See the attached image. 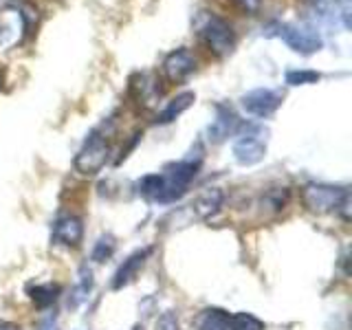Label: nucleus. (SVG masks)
Segmentation results:
<instances>
[{
	"instance_id": "6e6552de",
	"label": "nucleus",
	"mask_w": 352,
	"mask_h": 330,
	"mask_svg": "<svg viewBox=\"0 0 352 330\" xmlns=\"http://www.w3.org/2000/svg\"><path fill=\"white\" fill-rule=\"evenodd\" d=\"M240 119L238 115L231 110L229 106H223L218 104L216 106V119L212 121V126L207 128V135H209V141L214 143H223L225 139H229L231 135H236L240 130Z\"/></svg>"
},
{
	"instance_id": "6ab92c4d",
	"label": "nucleus",
	"mask_w": 352,
	"mask_h": 330,
	"mask_svg": "<svg viewBox=\"0 0 352 330\" xmlns=\"http://www.w3.org/2000/svg\"><path fill=\"white\" fill-rule=\"evenodd\" d=\"M322 80V75L317 71H289L286 73V84L289 86H308V84H317Z\"/></svg>"
},
{
	"instance_id": "aec40b11",
	"label": "nucleus",
	"mask_w": 352,
	"mask_h": 330,
	"mask_svg": "<svg viewBox=\"0 0 352 330\" xmlns=\"http://www.w3.org/2000/svg\"><path fill=\"white\" fill-rule=\"evenodd\" d=\"M286 201H289V190H286V187H273V190H269L267 196H264V203L273 207L275 212L284 209Z\"/></svg>"
},
{
	"instance_id": "ddd939ff",
	"label": "nucleus",
	"mask_w": 352,
	"mask_h": 330,
	"mask_svg": "<svg viewBox=\"0 0 352 330\" xmlns=\"http://www.w3.org/2000/svg\"><path fill=\"white\" fill-rule=\"evenodd\" d=\"M225 203V194L223 190H218V187H207L201 194L196 196L194 201V212L198 218H212L220 212V207Z\"/></svg>"
},
{
	"instance_id": "9b49d317",
	"label": "nucleus",
	"mask_w": 352,
	"mask_h": 330,
	"mask_svg": "<svg viewBox=\"0 0 352 330\" xmlns=\"http://www.w3.org/2000/svg\"><path fill=\"white\" fill-rule=\"evenodd\" d=\"M264 157H267V146H264V141H260L258 137L245 135L234 143V159L240 165H256Z\"/></svg>"
},
{
	"instance_id": "1a4fd4ad",
	"label": "nucleus",
	"mask_w": 352,
	"mask_h": 330,
	"mask_svg": "<svg viewBox=\"0 0 352 330\" xmlns=\"http://www.w3.org/2000/svg\"><path fill=\"white\" fill-rule=\"evenodd\" d=\"M130 93L139 106L150 108L161 97V86H159V80L152 73H137L130 80Z\"/></svg>"
},
{
	"instance_id": "2eb2a0df",
	"label": "nucleus",
	"mask_w": 352,
	"mask_h": 330,
	"mask_svg": "<svg viewBox=\"0 0 352 330\" xmlns=\"http://www.w3.org/2000/svg\"><path fill=\"white\" fill-rule=\"evenodd\" d=\"M231 315L223 308H205L196 322V330H229Z\"/></svg>"
},
{
	"instance_id": "5701e85b",
	"label": "nucleus",
	"mask_w": 352,
	"mask_h": 330,
	"mask_svg": "<svg viewBox=\"0 0 352 330\" xmlns=\"http://www.w3.org/2000/svg\"><path fill=\"white\" fill-rule=\"evenodd\" d=\"M308 5H311L313 9H319V11H324L326 7H328V3L330 0H306Z\"/></svg>"
},
{
	"instance_id": "39448f33",
	"label": "nucleus",
	"mask_w": 352,
	"mask_h": 330,
	"mask_svg": "<svg viewBox=\"0 0 352 330\" xmlns=\"http://www.w3.org/2000/svg\"><path fill=\"white\" fill-rule=\"evenodd\" d=\"M108 157H110L108 139L102 135V132L95 130V132H91V137L86 139L82 150L77 152L73 165L82 176H95V174H99L104 170Z\"/></svg>"
},
{
	"instance_id": "f8f14e48",
	"label": "nucleus",
	"mask_w": 352,
	"mask_h": 330,
	"mask_svg": "<svg viewBox=\"0 0 352 330\" xmlns=\"http://www.w3.org/2000/svg\"><path fill=\"white\" fill-rule=\"evenodd\" d=\"M152 253V249H141V251H135L128 260H124V264L119 267V271L115 273V280H113V289L119 291L124 289L126 284H130L132 280L137 278V273L141 271V267L146 264V258Z\"/></svg>"
},
{
	"instance_id": "423d86ee",
	"label": "nucleus",
	"mask_w": 352,
	"mask_h": 330,
	"mask_svg": "<svg viewBox=\"0 0 352 330\" xmlns=\"http://www.w3.org/2000/svg\"><path fill=\"white\" fill-rule=\"evenodd\" d=\"M240 104L249 115L267 119L282 106V93L271 91V88H253L240 97Z\"/></svg>"
},
{
	"instance_id": "f3484780",
	"label": "nucleus",
	"mask_w": 352,
	"mask_h": 330,
	"mask_svg": "<svg viewBox=\"0 0 352 330\" xmlns=\"http://www.w3.org/2000/svg\"><path fill=\"white\" fill-rule=\"evenodd\" d=\"M229 328L231 330H264V324L251 313H238L231 317Z\"/></svg>"
},
{
	"instance_id": "a211bd4d",
	"label": "nucleus",
	"mask_w": 352,
	"mask_h": 330,
	"mask_svg": "<svg viewBox=\"0 0 352 330\" xmlns=\"http://www.w3.org/2000/svg\"><path fill=\"white\" fill-rule=\"evenodd\" d=\"M115 249H117V242H115V238L113 236H102L97 240V245H95V249H93V260L95 262H104V260H108L110 256L115 253Z\"/></svg>"
},
{
	"instance_id": "4be33fe9",
	"label": "nucleus",
	"mask_w": 352,
	"mask_h": 330,
	"mask_svg": "<svg viewBox=\"0 0 352 330\" xmlns=\"http://www.w3.org/2000/svg\"><path fill=\"white\" fill-rule=\"evenodd\" d=\"M234 3L238 5L242 14H247V16H256L262 7V0H234Z\"/></svg>"
},
{
	"instance_id": "7ed1b4c3",
	"label": "nucleus",
	"mask_w": 352,
	"mask_h": 330,
	"mask_svg": "<svg viewBox=\"0 0 352 330\" xmlns=\"http://www.w3.org/2000/svg\"><path fill=\"white\" fill-rule=\"evenodd\" d=\"M302 203L311 214L324 216V214L339 212V209H348L350 192L339 185L308 183L302 190Z\"/></svg>"
},
{
	"instance_id": "412c9836",
	"label": "nucleus",
	"mask_w": 352,
	"mask_h": 330,
	"mask_svg": "<svg viewBox=\"0 0 352 330\" xmlns=\"http://www.w3.org/2000/svg\"><path fill=\"white\" fill-rule=\"evenodd\" d=\"M154 330H181L179 317H176L174 311H165V313L157 319V324H154Z\"/></svg>"
},
{
	"instance_id": "4468645a",
	"label": "nucleus",
	"mask_w": 352,
	"mask_h": 330,
	"mask_svg": "<svg viewBox=\"0 0 352 330\" xmlns=\"http://www.w3.org/2000/svg\"><path fill=\"white\" fill-rule=\"evenodd\" d=\"M194 99H196V95L192 93V91H185V93H181V95H176L174 99H170L168 102V106H165L161 113L157 115V124H172V121L176 119V117H181L187 108H190L192 104H194Z\"/></svg>"
},
{
	"instance_id": "393cba45",
	"label": "nucleus",
	"mask_w": 352,
	"mask_h": 330,
	"mask_svg": "<svg viewBox=\"0 0 352 330\" xmlns=\"http://www.w3.org/2000/svg\"><path fill=\"white\" fill-rule=\"evenodd\" d=\"M0 88H3V73H0Z\"/></svg>"
},
{
	"instance_id": "f03ea898",
	"label": "nucleus",
	"mask_w": 352,
	"mask_h": 330,
	"mask_svg": "<svg viewBox=\"0 0 352 330\" xmlns=\"http://www.w3.org/2000/svg\"><path fill=\"white\" fill-rule=\"evenodd\" d=\"M196 33L201 42L205 44V49L216 55L218 60L229 58L236 49V31L231 27V22L225 18H220L216 14H207L201 22L196 25Z\"/></svg>"
},
{
	"instance_id": "dca6fc26",
	"label": "nucleus",
	"mask_w": 352,
	"mask_h": 330,
	"mask_svg": "<svg viewBox=\"0 0 352 330\" xmlns=\"http://www.w3.org/2000/svg\"><path fill=\"white\" fill-rule=\"evenodd\" d=\"M60 293H62V289L58 284H38L29 291V297L38 308H49L58 302Z\"/></svg>"
},
{
	"instance_id": "b1692460",
	"label": "nucleus",
	"mask_w": 352,
	"mask_h": 330,
	"mask_svg": "<svg viewBox=\"0 0 352 330\" xmlns=\"http://www.w3.org/2000/svg\"><path fill=\"white\" fill-rule=\"evenodd\" d=\"M0 330H20V326L9 324V322H0Z\"/></svg>"
},
{
	"instance_id": "a878e982",
	"label": "nucleus",
	"mask_w": 352,
	"mask_h": 330,
	"mask_svg": "<svg viewBox=\"0 0 352 330\" xmlns=\"http://www.w3.org/2000/svg\"><path fill=\"white\" fill-rule=\"evenodd\" d=\"M135 330H143V326H135Z\"/></svg>"
},
{
	"instance_id": "0eeeda50",
	"label": "nucleus",
	"mask_w": 352,
	"mask_h": 330,
	"mask_svg": "<svg viewBox=\"0 0 352 330\" xmlns=\"http://www.w3.org/2000/svg\"><path fill=\"white\" fill-rule=\"evenodd\" d=\"M196 73V58L190 49H176L163 60V75L170 84H183Z\"/></svg>"
},
{
	"instance_id": "20e7f679",
	"label": "nucleus",
	"mask_w": 352,
	"mask_h": 330,
	"mask_svg": "<svg viewBox=\"0 0 352 330\" xmlns=\"http://www.w3.org/2000/svg\"><path fill=\"white\" fill-rule=\"evenodd\" d=\"M267 36L280 38L286 47L300 55H313L324 47V40L315 29L289 25V22H271L267 27Z\"/></svg>"
},
{
	"instance_id": "9d476101",
	"label": "nucleus",
	"mask_w": 352,
	"mask_h": 330,
	"mask_svg": "<svg viewBox=\"0 0 352 330\" xmlns=\"http://www.w3.org/2000/svg\"><path fill=\"white\" fill-rule=\"evenodd\" d=\"M53 240L62 247H80L84 240V223L77 216H62L53 227Z\"/></svg>"
},
{
	"instance_id": "f257e3e1",
	"label": "nucleus",
	"mask_w": 352,
	"mask_h": 330,
	"mask_svg": "<svg viewBox=\"0 0 352 330\" xmlns=\"http://www.w3.org/2000/svg\"><path fill=\"white\" fill-rule=\"evenodd\" d=\"M196 172H198V161L170 163L159 174L143 176V181L139 183V192L141 196H146L148 201L154 203H174L187 192Z\"/></svg>"
}]
</instances>
